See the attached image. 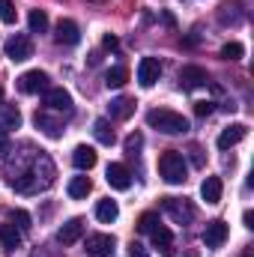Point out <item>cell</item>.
I'll return each instance as SVG.
<instances>
[{
    "instance_id": "1",
    "label": "cell",
    "mask_w": 254,
    "mask_h": 257,
    "mask_svg": "<svg viewBox=\"0 0 254 257\" xmlns=\"http://www.w3.org/2000/svg\"><path fill=\"white\" fill-rule=\"evenodd\" d=\"M51 183H54V165H51V159H48L42 150L36 153V162H33L30 171L15 174V177L9 180V186L21 194H36V192H42V189H48Z\"/></svg>"
},
{
    "instance_id": "2",
    "label": "cell",
    "mask_w": 254,
    "mask_h": 257,
    "mask_svg": "<svg viewBox=\"0 0 254 257\" xmlns=\"http://www.w3.org/2000/svg\"><path fill=\"white\" fill-rule=\"evenodd\" d=\"M147 126L162 132V135H183V132H189V120L171 108H153L147 114Z\"/></svg>"
},
{
    "instance_id": "3",
    "label": "cell",
    "mask_w": 254,
    "mask_h": 257,
    "mask_svg": "<svg viewBox=\"0 0 254 257\" xmlns=\"http://www.w3.org/2000/svg\"><path fill=\"white\" fill-rule=\"evenodd\" d=\"M159 174H162L165 183H171V186H183V183L189 180V165H186L183 153H177V150L162 153V156H159Z\"/></svg>"
},
{
    "instance_id": "4",
    "label": "cell",
    "mask_w": 254,
    "mask_h": 257,
    "mask_svg": "<svg viewBox=\"0 0 254 257\" xmlns=\"http://www.w3.org/2000/svg\"><path fill=\"white\" fill-rule=\"evenodd\" d=\"M3 54H6L12 63H24V60H30V57H33V42H30V36H24V33L9 36V39L3 42Z\"/></svg>"
},
{
    "instance_id": "5",
    "label": "cell",
    "mask_w": 254,
    "mask_h": 257,
    "mask_svg": "<svg viewBox=\"0 0 254 257\" xmlns=\"http://www.w3.org/2000/svg\"><path fill=\"white\" fill-rule=\"evenodd\" d=\"M51 78H48V72H42V69H30V72H24L21 78H18V90L24 93V96H36V93H45L51 84H48Z\"/></svg>"
},
{
    "instance_id": "6",
    "label": "cell",
    "mask_w": 254,
    "mask_h": 257,
    "mask_svg": "<svg viewBox=\"0 0 254 257\" xmlns=\"http://www.w3.org/2000/svg\"><path fill=\"white\" fill-rule=\"evenodd\" d=\"M162 209L177 221V224H189L194 218V206H191L186 197H162Z\"/></svg>"
},
{
    "instance_id": "7",
    "label": "cell",
    "mask_w": 254,
    "mask_h": 257,
    "mask_svg": "<svg viewBox=\"0 0 254 257\" xmlns=\"http://www.w3.org/2000/svg\"><path fill=\"white\" fill-rule=\"evenodd\" d=\"M117 239L111 233H90L87 236V254L90 257H114Z\"/></svg>"
},
{
    "instance_id": "8",
    "label": "cell",
    "mask_w": 254,
    "mask_h": 257,
    "mask_svg": "<svg viewBox=\"0 0 254 257\" xmlns=\"http://www.w3.org/2000/svg\"><path fill=\"white\" fill-rule=\"evenodd\" d=\"M200 239H203V245H206V248H221V245L227 242V224H224L221 218H215V221H209V224L203 227V233H200Z\"/></svg>"
},
{
    "instance_id": "9",
    "label": "cell",
    "mask_w": 254,
    "mask_h": 257,
    "mask_svg": "<svg viewBox=\"0 0 254 257\" xmlns=\"http://www.w3.org/2000/svg\"><path fill=\"white\" fill-rule=\"evenodd\" d=\"M105 180H108V186L117 189V192H126L129 186H132V174H129L126 165H120V162H111V165H108Z\"/></svg>"
},
{
    "instance_id": "10",
    "label": "cell",
    "mask_w": 254,
    "mask_h": 257,
    "mask_svg": "<svg viewBox=\"0 0 254 257\" xmlns=\"http://www.w3.org/2000/svg\"><path fill=\"white\" fill-rule=\"evenodd\" d=\"M159 75H162V63L156 57H141V63H138V84L141 87H153L159 81Z\"/></svg>"
},
{
    "instance_id": "11",
    "label": "cell",
    "mask_w": 254,
    "mask_h": 257,
    "mask_svg": "<svg viewBox=\"0 0 254 257\" xmlns=\"http://www.w3.org/2000/svg\"><path fill=\"white\" fill-rule=\"evenodd\" d=\"M54 39L60 45H78L81 42V27L72 21V18H60L57 27H54Z\"/></svg>"
},
{
    "instance_id": "12",
    "label": "cell",
    "mask_w": 254,
    "mask_h": 257,
    "mask_svg": "<svg viewBox=\"0 0 254 257\" xmlns=\"http://www.w3.org/2000/svg\"><path fill=\"white\" fill-rule=\"evenodd\" d=\"M180 84H183L186 90H197V87L209 84V75H206L203 66H183V69H180Z\"/></svg>"
},
{
    "instance_id": "13",
    "label": "cell",
    "mask_w": 254,
    "mask_h": 257,
    "mask_svg": "<svg viewBox=\"0 0 254 257\" xmlns=\"http://www.w3.org/2000/svg\"><path fill=\"white\" fill-rule=\"evenodd\" d=\"M150 239H153V245L162 251V257H174V236H171V230H168L162 221L150 230Z\"/></svg>"
},
{
    "instance_id": "14",
    "label": "cell",
    "mask_w": 254,
    "mask_h": 257,
    "mask_svg": "<svg viewBox=\"0 0 254 257\" xmlns=\"http://www.w3.org/2000/svg\"><path fill=\"white\" fill-rule=\"evenodd\" d=\"M45 108H51V111H72V96L66 93L63 87H48L45 90Z\"/></svg>"
},
{
    "instance_id": "15",
    "label": "cell",
    "mask_w": 254,
    "mask_h": 257,
    "mask_svg": "<svg viewBox=\"0 0 254 257\" xmlns=\"http://www.w3.org/2000/svg\"><path fill=\"white\" fill-rule=\"evenodd\" d=\"M81 233H84V218H69L63 227L57 230V242L60 245H75L81 239Z\"/></svg>"
},
{
    "instance_id": "16",
    "label": "cell",
    "mask_w": 254,
    "mask_h": 257,
    "mask_svg": "<svg viewBox=\"0 0 254 257\" xmlns=\"http://www.w3.org/2000/svg\"><path fill=\"white\" fill-rule=\"evenodd\" d=\"M96 162H99V153H96L93 147H87V144L75 147V153H72V165H75L78 171H90V168H96Z\"/></svg>"
},
{
    "instance_id": "17",
    "label": "cell",
    "mask_w": 254,
    "mask_h": 257,
    "mask_svg": "<svg viewBox=\"0 0 254 257\" xmlns=\"http://www.w3.org/2000/svg\"><path fill=\"white\" fill-rule=\"evenodd\" d=\"M245 135H248V126H245V123H233V126H227L218 135V147H221V150H230V147H236Z\"/></svg>"
},
{
    "instance_id": "18",
    "label": "cell",
    "mask_w": 254,
    "mask_h": 257,
    "mask_svg": "<svg viewBox=\"0 0 254 257\" xmlns=\"http://www.w3.org/2000/svg\"><path fill=\"white\" fill-rule=\"evenodd\" d=\"M221 192H224L221 177H206V180L200 183V197H203L206 203H218V200H221Z\"/></svg>"
},
{
    "instance_id": "19",
    "label": "cell",
    "mask_w": 254,
    "mask_h": 257,
    "mask_svg": "<svg viewBox=\"0 0 254 257\" xmlns=\"http://www.w3.org/2000/svg\"><path fill=\"white\" fill-rule=\"evenodd\" d=\"M239 18H242V3L239 0H224L218 6V21L221 24H236Z\"/></svg>"
},
{
    "instance_id": "20",
    "label": "cell",
    "mask_w": 254,
    "mask_h": 257,
    "mask_svg": "<svg viewBox=\"0 0 254 257\" xmlns=\"http://www.w3.org/2000/svg\"><path fill=\"white\" fill-rule=\"evenodd\" d=\"M117 215H120V206H117V200L105 197V200H99V203H96V218H99L102 224H111V221H117Z\"/></svg>"
},
{
    "instance_id": "21",
    "label": "cell",
    "mask_w": 254,
    "mask_h": 257,
    "mask_svg": "<svg viewBox=\"0 0 254 257\" xmlns=\"http://www.w3.org/2000/svg\"><path fill=\"white\" fill-rule=\"evenodd\" d=\"M0 245H3L6 251L21 248V230H18L15 224H0Z\"/></svg>"
},
{
    "instance_id": "22",
    "label": "cell",
    "mask_w": 254,
    "mask_h": 257,
    "mask_svg": "<svg viewBox=\"0 0 254 257\" xmlns=\"http://www.w3.org/2000/svg\"><path fill=\"white\" fill-rule=\"evenodd\" d=\"M66 192H69L72 200H81V197H87V194L93 192V180L90 177H72L69 186H66Z\"/></svg>"
},
{
    "instance_id": "23",
    "label": "cell",
    "mask_w": 254,
    "mask_h": 257,
    "mask_svg": "<svg viewBox=\"0 0 254 257\" xmlns=\"http://www.w3.org/2000/svg\"><path fill=\"white\" fill-rule=\"evenodd\" d=\"M108 111H111V117H114V120H129V117L135 114V99L120 96V99H114V102L108 105Z\"/></svg>"
},
{
    "instance_id": "24",
    "label": "cell",
    "mask_w": 254,
    "mask_h": 257,
    "mask_svg": "<svg viewBox=\"0 0 254 257\" xmlns=\"http://www.w3.org/2000/svg\"><path fill=\"white\" fill-rule=\"evenodd\" d=\"M33 120H36V128H42L48 138H60V135H63V123H60V120H51L45 111H36Z\"/></svg>"
},
{
    "instance_id": "25",
    "label": "cell",
    "mask_w": 254,
    "mask_h": 257,
    "mask_svg": "<svg viewBox=\"0 0 254 257\" xmlns=\"http://www.w3.org/2000/svg\"><path fill=\"white\" fill-rule=\"evenodd\" d=\"M21 126V111L15 105H3L0 108V128L3 132H12V128Z\"/></svg>"
},
{
    "instance_id": "26",
    "label": "cell",
    "mask_w": 254,
    "mask_h": 257,
    "mask_svg": "<svg viewBox=\"0 0 254 257\" xmlns=\"http://www.w3.org/2000/svg\"><path fill=\"white\" fill-rule=\"evenodd\" d=\"M93 135H96V141L105 144V147H111V144L117 141V135H114V128H111L108 120H96V123H93Z\"/></svg>"
},
{
    "instance_id": "27",
    "label": "cell",
    "mask_w": 254,
    "mask_h": 257,
    "mask_svg": "<svg viewBox=\"0 0 254 257\" xmlns=\"http://www.w3.org/2000/svg\"><path fill=\"white\" fill-rule=\"evenodd\" d=\"M126 81H129V69H126V66H111V69L105 72V84H108V87H114V90H120Z\"/></svg>"
},
{
    "instance_id": "28",
    "label": "cell",
    "mask_w": 254,
    "mask_h": 257,
    "mask_svg": "<svg viewBox=\"0 0 254 257\" xmlns=\"http://www.w3.org/2000/svg\"><path fill=\"white\" fill-rule=\"evenodd\" d=\"M27 24H30V33H45V30H48V15H45L42 9H30Z\"/></svg>"
},
{
    "instance_id": "29",
    "label": "cell",
    "mask_w": 254,
    "mask_h": 257,
    "mask_svg": "<svg viewBox=\"0 0 254 257\" xmlns=\"http://www.w3.org/2000/svg\"><path fill=\"white\" fill-rule=\"evenodd\" d=\"M242 54H245V45H242V42H227V45L221 48V57H224V60H242Z\"/></svg>"
},
{
    "instance_id": "30",
    "label": "cell",
    "mask_w": 254,
    "mask_h": 257,
    "mask_svg": "<svg viewBox=\"0 0 254 257\" xmlns=\"http://www.w3.org/2000/svg\"><path fill=\"white\" fill-rule=\"evenodd\" d=\"M9 221H12L18 230H30V227H33V224H30V215H27L24 209H12V212H9Z\"/></svg>"
},
{
    "instance_id": "31",
    "label": "cell",
    "mask_w": 254,
    "mask_h": 257,
    "mask_svg": "<svg viewBox=\"0 0 254 257\" xmlns=\"http://www.w3.org/2000/svg\"><path fill=\"white\" fill-rule=\"evenodd\" d=\"M18 12H15V3L12 0H0V21L3 24H15Z\"/></svg>"
},
{
    "instance_id": "32",
    "label": "cell",
    "mask_w": 254,
    "mask_h": 257,
    "mask_svg": "<svg viewBox=\"0 0 254 257\" xmlns=\"http://www.w3.org/2000/svg\"><path fill=\"white\" fill-rule=\"evenodd\" d=\"M156 224H159V215H156V212H144V215L138 218V230H141V233H150Z\"/></svg>"
},
{
    "instance_id": "33",
    "label": "cell",
    "mask_w": 254,
    "mask_h": 257,
    "mask_svg": "<svg viewBox=\"0 0 254 257\" xmlns=\"http://www.w3.org/2000/svg\"><path fill=\"white\" fill-rule=\"evenodd\" d=\"M141 147H144V135H141V132H132V135L126 138V153L129 156H135Z\"/></svg>"
},
{
    "instance_id": "34",
    "label": "cell",
    "mask_w": 254,
    "mask_h": 257,
    "mask_svg": "<svg viewBox=\"0 0 254 257\" xmlns=\"http://www.w3.org/2000/svg\"><path fill=\"white\" fill-rule=\"evenodd\" d=\"M212 111H215V102H209V99L206 102H194V114L197 117H209Z\"/></svg>"
},
{
    "instance_id": "35",
    "label": "cell",
    "mask_w": 254,
    "mask_h": 257,
    "mask_svg": "<svg viewBox=\"0 0 254 257\" xmlns=\"http://www.w3.org/2000/svg\"><path fill=\"white\" fill-rule=\"evenodd\" d=\"M129 257H150V251H147L141 242H135V239H132V242H129Z\"/></svg>"
},
{
    "instance_id": "36",
    "label": "cell",
    "mask_w": 254,
    "mask_h": 257,
    "mask_svg": "<svg viewBox=\"0 0 254 257\" xmlns=\"http://www.w3.org/2000/svg\"><path fill=\"white\" fill-rule=\"evenodd\" d=\"M12 153V144H9V138H6V132H0V159H6Z\"/></svg>"
},
{
    "instance_id": "37",
    "label": "cell",
    "mask_w": 254,
    "mask_h": 257,
    "mask_svg": "<svg viewBox=\"0 0 254 257\" xmlns=\"http://www.w3.org/2000/svg\"><path fill=\"white\" fill-rule=\"evenodd\" d=\"M189 153H191V162H194L197 168H203V150H200V147H191Z\"/></svg>"
},
{
    "instance_id": "38",
    "label": "cell",
    "mask_w": 254,
    "mask_h": 257,
    "mask_svg": "<svg viewBox=\"0 0 254 257\" xmlns=\"http://www.w3.org/2000/svg\"><path fill=\"white\" fill-rule=\"evenodd\" d=\"M102 45H105V48H117V45H120V39H117L114 33H105V39H102Z\"/></svg>"
},
{
    "instance_id": "39",
    "label": "cell",
    "mask_w": 254,
    "mask_h": 257,
    "mask_svg": "<svg viewBox=\"0 0 254 257\" xmlns=\"http://www.w3.org/2000/svg\"><path fill=\"white\" fill-rule=\"evenodd\" d=\"M242 221H245V227H248V230L254 227V212H251V209H248V212L242 215Z\"/></svg>"
},
{
    "instance_id": "40",
    "label": "cell",
    "mask_w": 254,
    "mask_h": 257,
    "mask_svg": "<svg viewBox=\"0 0 254 257\" xmlns=\"http://www.w3.org/2000/svg\"><path fill=\"white\" fill-rule=\"evenodd\" d=\"M162 18H165V24H168V27H174V24H177V21H174V15H171V12H165V15H162Z\"/></svg>"
},
{
    "instance_id": "41",
    "label": "cell",
    "mask_w": 254,
    "mask_h": 257,
    "mask_svg": "<svg viewBox=\"0 0 254 257\" xmlns=\"http://www.w3.org/2000/svg\"><path fill=\"white\" fill-rule=\"evenodd\" d=\"M186 257H200V254H197V251H186Z\"/></svg>"
},
{
    "instance_id": "42",
    "label": "cell",
    "mask_w": 254,
    "mask_h": 257,
    "mask_svg": "<svg viewBox=\"0 0 254 257\" xmlns=\"http://www.w3.org/2000/svg\"><path fill=\"white\" fill-rule=\"evenodd\" d=\"M0 108H3V87H0Z\"/></svg>"
}]
</instances>
